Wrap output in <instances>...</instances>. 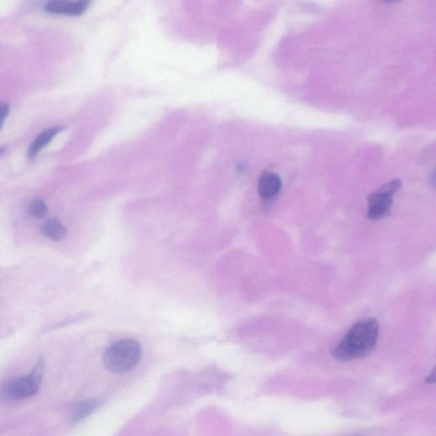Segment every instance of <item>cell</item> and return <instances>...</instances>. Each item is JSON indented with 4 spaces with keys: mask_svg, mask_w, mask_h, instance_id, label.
I'll use <instances>...</instances> for the list:
<instances>
[{
    "mask_svg": "<svg viewBox=\"0 0 436 436\" xmlns=\"http://www.w3.org/2000/svg\"><path fill=\"white\" fill-rule=\"evenodd\" d=\"M42 233L44 236L55 241H63L67 236V229L58 219L52 218L43 225Z\"/></svg>",
    "mask_w": 436,
    "mask_h": 436,
    "instance_id": "9c48e42d",
    "label": "cell"
},
{
    "mask_svg": "<svg viewBox=\"0 0 436 436\" xmlns=\"http://www.w3.org/2000/svg\"><path fill=\"white\" fill-rule=\"evenodd\" d=\"M101 401L98 399H89L78 404L71 416L72 423H79L86 418L98 409Z\"/></svg>",
    "mask_w": 436,
    "mask_h": 436,
    "instance_id": "ba28073f",
    "label": "cell"
},
{
    "mask_svg": "<svg viewBox=\"0 0 436 436\" xmlns=\"http://www.w3.org/2000/svg\"><path fill=\"white\" fill-rule=\"evenodd\" d=\"M44 361L40 358L33 371L27 376L11 379L0 386V399L18 401L37 394L41 383Z\"/></svg>",
    "mask_w": 436,
    "mask_h": 436,
    "instance_id": "3957f363",
    "label": "cell"
},
{
    "mask_svg": "<svg viewBox=\"0 0 436 436\" xmlns=\"http://www.w3.org/2000/svg\"><path fill=\"white\" fill-rule=\"evenodd\" d=\"M142 358V348L134 339H121L105 351V367L111 373H124L134 368Z\"/></svg>",
    "mask_w": 436,
    "mask_h": 436,
    "instance_id": "7a4b0ae2",
    "label": "cell"
},
{
    "mask_svg": "<svg viewBox=\"0 0 436 436\" xmlns=\"http://www.w3.org/2000/svg\"><path fill=\"white\" fill-rule=\"evenodd\" d=\"M281 185L280 177L276 173L266 172L262 173L258 181L257 191L262 198L270 200L280 193Z\"/></svg>",
    "mask_w": 436,
    "mask_h": 436,
    "instance_id": "8992f818",
    "label": "cell"
},
{
    "mask_svg": "<svg viewBox=\"0 0 436 436\" xmlns=\"http://www.w3.org/2000/svg\"><path fill=\"white\" fill-rule=\"evenodd\" d=\"M379 327V322L375 318L363 319L355 323L333 350V357L342 361L366 357L376 347Z\"/></svg>",
    "mask_w": 436,
    "mask_h": 436,
    "instance_id": "6da1fadb",
    "label": "cell"
},
{
    "mask_svg": "<svg viewBox=\"0 0 436 436\" xmlns=\"http://www.w3.org/2000/svg\"><path fill=\"white\" fill-rule=\"evenodd\" d=\"M9 105L5 103H0V130L3 128L4 124H5V121L8 115H9Z\"/></svg>",
    "mask_w": 436,
    "mask_h": 436,
    "instance_id": "8fae6325",
    "label": "cell"
},
{
    "mask_svg": "<svg viewBox=\"0 0 436 436\" xmlns=\"http://www.w3.org/2000/svg\"><path fill=\"white\" fill-rule=\"evenodd\" d=\"M89 6H90V3L86 1V0L76 2L62 1V0L55 1L54 0V1L46 3V6H44V10L48 13L78 17V15H82L86 12Z\"/></svg>",
    "mask_w": 436,
    "mask_h": 436,
    "instance_id": "5b68a950",
    "label": "cell"
},
{
    "mask_svg": "<svg viewBox=\"0 0 436 436\" xmlns=\"http://www.w3.org/2000/svg\"><path fill=\"white\" fill-rule=\"evenodd\" d=\"M435 382V371L433 373L430 375L429 378H428L427 383H434Z\"/></svg>",
    "mask_w": 436,
    "mask_h": 436,
    "instance_id": "7c38bea8",
    "label": "cell"
},
{
    "mask_svg": "<svg viewBox=\"0 0 436 436\" xmlns=\"http://www.w3.org/2000/svg\"><path fill=\"white\" fill-rule=\"evenodd\" d=\"M63 127H56L47 129V130L40 133V134L36 137L34 142L32 143L30 149H28V158L34 160L36 157L38 156L39 153L42 151V149L46 148L47 145L63 131Z\"/></svg>",
    "mask_w": 436,
    "mask_h": 436,
    "instance_id": "52a82bcc",
    "label": "cell"
},
{
    "mask_svg": "<svg viewBox=\"0 0 436 436\" xmlns=\"http://www.w3.org/2000/svg\"><path fill=\"white\" fill-rule=\"evenodd\" d=\"M6 150H7V148L6 147H0V157H1L4 155H5Z\"/></svg>",
    "mask_w": 436,
    "mask_h": 436,
    "instance_id": "4fadbf2b",
    "label": "cell"
},
{
    "mask_svg": "<svg viewBox=\"0 0 436 436\" xmlns=\"http://www.w3.org/2000/svg\"><path fill=\"white\" fill-rule=\"evenodd\" d=\"M28 212L32 217L36 218H43L46 216L48 212V207L44 202L41 199H36L32 201V203L30 205V209H28Z\"/></svg>",
    "mask_w": 436,
    "mask_h": 436,
    "instance_id": "30bf717a",
    "label": "cell"
},
{
    "mask_svg": "<svg viewBox=\"0 0 436 436\" xmlns=\"http://www.w3.org/2000/svg\"><path fill=\"white\" fill-rule=\"evenodd\" d=\"M401 186V181L393 180L382 186L378 191L371 193L368 197L367 211V217L370 220L381 219L389 214L393 204V196Z\"/></svg>",
    "mask_w": 436,
    "mask_h": 436,
    "instance_id": "277c9868",
    "label": "cell"
}]
</instances>
